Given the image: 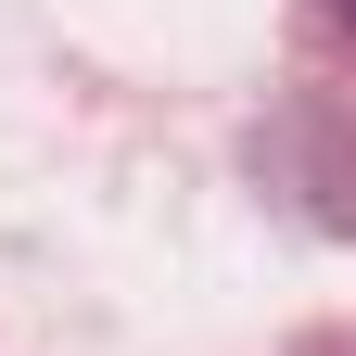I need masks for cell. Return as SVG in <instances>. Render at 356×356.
Returning <instances> with one entry per match:
<instances>
[{"label":"cell","mask_w":356,"mask_h":356,"mask_svg":"<svg viewBox=\"0 0 356 356\" xmlns=\"http://www.w3.org/2000/svg\"><path fill=\"white\" fill-rule=\"evenodd\" d=\"M343 13H356V0H343Z\"/></svg>","instance_id":"cell-1"}]
</instances>
